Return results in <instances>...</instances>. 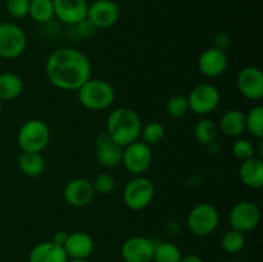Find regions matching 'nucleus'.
Masks as SVG:
<instances>
[{"label": "nucleus", "instance_id": "obj_6", "mask_svg": "<svg viewBox=\"0 0 263 262\" xmlns=\"http://www.w3.org/2000/svg\"><path fill=\"white\" fill-rule=\"evenodd\" d=\"M220 223V213L211 203H198L190 210L186 226L195 236H208L216 231Z\"/></svg>", "mask_w": 263, "mask_h": 262}, {"label": "nucleus", "instance_id": "obj_26", "mask_svg": "<svg viewBox=\"0 0 263 262\" xmlns=\"http://www.w3.org/2000/svg\"><path fill=\"white\" fill-rule=\"evenodd\" d=\"M28 15L37 23L50 22L55 17L53 0H31Z\"/></svg>", "mask_w": 263, "mask_h": 262}, {"label": "nucleus", "instance_id": "obj_25", "mask_svg": "<svg viewBox=\"0 0 263 262\" xmlns=\"http://www.w3.org/2000/svg\"><path fill=\"white\" fill-rule=\"evenodd\" d=\"M181 258V249L172 241H161L154 244L152 262H180Z\"/></svg>", "mask_w": 263, "mask_h": 262}, {"label": "nucleus", "instance_id": "obj_10", "mask_svg": "<svg viewBox=\"0 0 263 262\" xmlns=\"http://www.w3.org/2000/svg\"><path fill=\"white\" fill-rule=\"evenodd\" d=\"M261 221V210L252 200L238 202L229 213L230 229L246 234L254 230Z\"/></svg>", "mask_w": 263, "mask_h": 262}, {"label": "nucleus", "instance_id": "obj_20", "mask_svg": "<svg viewBox=\"0 0 263 262\" xmlns=\"http://www.w3.org/2000/svg\"><path fill=\"white\" fill-rule=\"evenodd\" d=\"M239 179L251 189H261L263 186V161L259 157L241 161L239 166Z\"/></svg>", "mask_w": 263, "mask_h": 262}, {"label": "nucleus", "instance_id": "obj_30", "mask_svg": "<svg viewBox=\"0 0 263 262\" xmlns=\"http://www.w3.org/2000/svg\"><path fill=\"white\" fill-rule=\"evenodd\" d=\"M189 112L187 98L184 95H174L166 103V113L171 118H182Z\"/></svg>", "mask_w": 263, "mask_h": 262}, {"label": "nucleus", "instance_id": "obj_34", "mask_svg": "<svg viewBox=\"0 0 263 262\" xmlns=\"http://www.w3.org/2000/svg\"><path fill=\"white\" fill-rule=\"evenodd\" d=\"M74 31H76V35L79 36L80 39H84V40H89V39H92L98 32V28L89 18H84L82 21H80L79 23H76L74 26Z\"/></svg>", "mask_w": 263, "mask_h": 262}, {"label": "nucleus", "instance_id": "obj_41", "mask_svg": "<svg viewBox=\"0 0 263 262\" xmlns=\"http://www.w3.org/2000/svg\"><path fill=\"white\" fill-rule=\"evenodd\" d=\"M0 2H5V0H0Z\"/></svg>", "mask_w": 263, "mask_h": 262}, {"label": "nucleus", "instance_id": "obj_28", "mask_svg": "<svg viewBox=\"0 0 263 262\" xmlns=\"http://www.w3.org/2000/svg\"><path fill=\"white\" fill-rule=\"evenodd\" d=\"M221 247L229 254L239 253L246 247V234L234 230V229L225 231L221 238Z\"/></svg>", "mask_w": 263, "mask_h": 262}, {"label": "nucleus", "instance_id": "obj_5", "mask_svg": "<svg viewBox=\"0 0 263 262\" xmlns=\"http://www.w3.org/2000/svg\"><path fill=\"white\" fill-rule=\"evenodd\" d=\"M156 188L152 180L144 175L134 176L123 188L122 199L126 207L131 211H143L153 202Z\"/></svg>", "mask_w": 263, "mask_h": 262}, {"label": "nucleus", "instance_id": "obj_4", "mask_svg": "<svg viewBox=\"0 0 263 262\" xmlns=\"http://www.w3.org/2000/svg\"><path fill=\"white\" fill-rule=\"evenodd\" d=\"M50 127L43 120L32 118L23 123L17 133V144L22 152L41 153L50 143Z\"/></svg>", "mask_w": 263, "mask_h": 262}, {"label": "nucleus", "instance_id": "obj_15", "mask_svg": "<svg viewBox=\"0 0 263 262\" xmlns=\"http://www.w3.org/2000/svg\"><path fill=\"white\" fill-rule=\"evenodd\" d=\"M95 146H97L95 149L97 161L100 166L105 167V169H115V167L120 166L122 162L123 148L116 144L105 131L98 134Z\"/></svg>", "mask_w": 263, "mask_h": 262}, {"label": "nucleus", "instance_id": "obj_12", "mask_svg": "<svg viewBox=\"0 0 263 262\" xmlns=\"http://www.w3.org/2000/svg\"><path fill=\"white\" fill-rule=\"evenodd\" d=\"M154 244L156 243L146 236H130L121 246V257L125 262H152Z\"/></svg>", "mask_w": 263, "mask_h": 262}, {"label": "nucleus", "instance_id": "obj_9", "mask_svg": "<svg viewBox=\"0 0 263 262\" xmlns=\"http://www.w3.org/2000/svg\"><path fill=\"white\" fill-rule=\"evenodd\" d=\"M186 98L189 110L198 116H207L217 109L220 105L221 94L215 85L204 82L193 87Z\"/></svg>", "mask_w": 263, "mask_h": 262}, {"label": "nucleus", "instance_id": "obj_13", "mask_svg": "<svg viewBox=\"0 0 263 262\" xmlns=\"http://www.w3.org/2000/svg\"><path fill=\"white\" fill-rule=\"evenodd\" d=\"M95 192L90 180L85 177H74L69 180L63 189L66 203L74 208H84L94 200Z\"/></svg>", "mask_w": 263, "mask_h": 262}, {"label": "nucleus", "instance_id": "obj_21", "mask_svg": "<svg viewBox=\"0 0 263 262\" xmlns=\"http://www.w3.org/2000/svg\"><path fill=\"white\" fill-rule=\"evenodd\" d=\"M218 131L229 138H238L246 131V113L240 109H229L218 122Z\"/></svg>", "mask_w": 263, "mask_h": 262}, {"label": "nucleus", "instance_id": "obj_11", "mask_svg": "<svg viewBox=\"0 0 263 262\" xmlns=\"http://www.w3.org/2000/svg\"><path fill=\"white\" fill-rule=\"evenodd\" d=\"M120 7L113 0H94L87 8V18L97 26L98 30H107L118 22Z\"/></svg>", "mask_w": 263, "mask_h": 262}, {"label": "nucleus", "instance_id": "obj_37", "mask_svg": "<svg viewBox=\"0 0 263 262\" xmlns=\"http://www.w3.org/2000/svg\"><path fill=\"white\" fill-rule=\"evenodd\" d=\"M180 262H204L202 257L197 256V254H187V256H182Z\"/></svg>", "mask_w": 263, "mask_h": 262}, {"label": "nucleus", "instance_id": "obj_38", "mask_svg": "<svg viewBox=\"0 0 263 262\" xmlns=\"http://www.w3.org/2000/svg\"><path fill=\"white\" fill-rule=\"evenodd\" d=\"M67 262H90L89 259H69Z\"/></svg>", "mask_w": 263, "mask_h": 262}, {"label": "nucleus", "instance_id": "obj_24", "mask_svg": "<svg viewBox=\"0 0 263 262\" xmlns=\"http://www.w3.org/2000/svg\"><path fill=\"white\" fill-rule=\"evenodd\" d=\"M218 136V126L210 118L198 121L194 126V138L202 145H211Z\"/></svg>", "mask_w": 263, "mask_h": 262}, {"label": "nucleus", "instance_id": "obj_2", "mask_svg": "<svg viewBox=\"0 0 263 262\" xmlns=\"http://www.w3.org/2000/svg\"><path fill=\"white\" fill-rule=\"evenodd\" d=\"M141 127L143 122L135 110L128 107H118L108 116L105 133L116 144L125 148L140 139Z\"/></svg>", "mask_w": 263, "mask_h": 262}, {"label": "nucleus", "instance_id": "obj_3", "mask_svg": "<svg viewBox=\"0 0 263 262\" xmlns=\"http://www.w3.org/2000/svg\"><path fill=\"white\" fill-rule=\"evenodd\" d=\"M80 104L92 112L105 110L115 103L116 91L112 85L102 79H89L79 90Z\"/></svg>", "mask_w": 263, "mask_h": 262}, {"label": "nucleus", "instance_id": "obj_39", "mask_svg": "<svg viewBox=\"0 0 263 262\" xmlns=\"http://www.w3.org/2000/svg\"><path fill=\"white\" fill-rule=\"evenodd\" d=\"M222 262H243V261H239V259H226V261Z\"/></svg>", "mask_w": 263, "mask_h": 262}, {"label": "nucleus", "instance_id": "obj_1", "mask_svg": "<svg viewBox=\"0 0 263 262\" xmlns=\"http://www.w3.org/2000/svg\"><path fill=\"white\" fill-rule=\"evenodd\" d=\"M49 82L63 91H77L91 79L89 57L74 48H59L49 55L45 63Z\"/></svg>", "mask_w": 263, "mask_h": 262}, {"label": "nucleus", "instance_id": "obj_16", "mask_svg": "<svg viewBox=\"0 0 263 262\" xmlns=\"http://www.w3.org/2000/svg\"><path fill=\"white\" fill-rule=\"evenodd\" d=\"M229 58L226 51L216 48H208L198 58V69L205 77H218L228 69Z\"/></svg>", "mask_w": 263, "mask_h": 262}, {"label": "nucleus", "instance_id": "obj_29", "mask_svg": "<svg viewBox=\"0 0 263 262\" xmlns=\"http://www.w3.org/2000/svg\"><path fill=\"white\" fill-rule=\"evenodd\" d=\"M164 135H166V128L158 121H151L146 125L141 127L140 140L143 143L148 144L149 146L157 145L163 140Z\"/></svg>", "mask_w": 263, "mask_h": 262}, {"label": "nucleus", "instance_id": "obj_14", "mask_svg": "<svg viewBox=\"0 0 263 262\" xmlns=\"http://www.w3.org/2000/svg\"><path fill=\"white\" fill-rule=\"evenodd\" d=\"M236 87L248 100H259L263 97V73L256 66L243 67L236 76Z\"/></svg>", "mask_w": 263, "mask_h": 262}, {"label": "nucleus", "instance_id": "obj_19", "mask_svg": "<svg viewBox=\"0 0 263 262\" xmlns=\"http://www.w3.org/2000/svg\"><path fill=\"white\" fill-rule=\"evenodd\" d=\"M68 256L62 246L53 240L36 244L28 254V262H67Z\"/></svg>", "mask_w": 263, "mask_h": 262}, {"label": "nucleus", "instance_id": "obj_40", "mask_svg": "<svg viewBox=\"0 0 263 262\" xmlns=\"http://www.w3.org/2000/svg\"><path fill=\"white\" fill-rule=\"evenodd\" d=\"M2 113H3V102L0 100V117H2Z\"/></svg>", "mask_w": 263, "mask_h": 262}, {"label": "nucleus", "instance_id": "obj_33", "mask_svg": "<svg viewBox=\"0 0 263 262\" xmlns=\"http://www.w3.org/2000/svg\"><path fill=\"white\" fill-rule=\"evenodd\" d=\"M31 0H5L8 14L15 20H23L28 15Z\"/></svg>", "mask_w": 263, "mask_h": 262}, {"label": "nucleus", "instance_id": "obj_8", "mask_svg": "<svg viewBox=\"0 0 263 262\" xmlns=\"http://www.w3.org/2000/svg\"><path fill=\"white\" fill-rule=\"evenodd\" d=\"M152 162H153L152 146L143 143L140 139L123 148L121 163L123 164L126 171L130 172L134 176H140L145 174L151 169Z\"/></svg>", "mask_w": 263, "mask_h": 262}, {"label": "nucleus", "instance_id": "obj_27", "mask_svg": "<svg viewBox=\"0 0 263 262\" xmlns=\"http://www.w3.org/2000/svg\"><path fill=\"white\" fill-rule=\"evenodd\" d=\"M246 130L253 138L263 139V107L261 104L254 105L246 113Z\"/></svg>", "mask_w": 263, "mask_h": 262}, {"label": "nucleus", "instance_id": "obj_7", "mask_svg": "<svg viewBox=\"0 0 263 262\" xmlns=\"http://www.w3.org/2000/svg\"><path fill=\"white\" fill-rule=\"evenodd\" d=\"M27 48V36L18 25L0 23V59H17Z\"/></svg>", "mask_w": 263, "mask_h": 262}, {"label": "nucleus", "instance_id": "obj_35", "mask_svg": "<svg viewBox=\"0 0 263 262\" xmlns=\"http://www.w3.org/2000/svg\"><path fill=\"white\" fill-rule=\"evenodd\" d=\"M231 45V36L226 32H218L213 38V48L226 51Z\"/></svg>", "mask_w": 263, "mask_h": 262}, {"label": "nucleus", "instance_id": "obj_22", "mask_svg": "<svg viewBox=\"0 0 263 262\" xmlns=\"http://www.w3.org/2000/svg\"><path fill=\"white\" fill-rule=\"evenodd\" d=\"M25 85L22 79L13 72H2L0 73V100L12 102L21 97Z\"/></svg>", "mask_w": 263, "mask_h": 262}, {"label": "nucleus", "instance_id": "obj_36", "mask_svg": "<svg viewBox=\"0 0 263 262\" xmlns=\"http://www.w3.org/2000/svg\"><path fill=\"white\" fill-rule=\"evenodd\" d=\"M67 238H68V233H67V231H63V230H59L54 234V236L51 240H53L54 243H57V244H59V246L63 247L64 243H66Z\"/></svg>", "mask_w": 263, "mask_h": 262}, {"label": "nucleus", "instance_id": "obj_32", "mask_svg": "<svg viewBox=\"0 0 263 262\" xmlns=\"http://www.w3.org/2000/svg\"><path fill=\"white\" fill-rule=\"evenodd\" d=\"M91 184H92V188H94L95 194L108 195L115 190L116 180L110 174L103 172V174L97 175V176L94 177Z\"/></svg>", "mask_w": 263, "mask_h": 262}, {"label": "nucleus", "instance_id": "obj_31", "mask_svg": "<svg viewBox=\"0 0 263 262\" xmlns=\"http://www.w3.org/2000/svg\"><path fill=\"white\" fill-rule=\"evenodd\" d=\"M231 151H233L234 157L239 161H246L256 156V146L249 139L239 138L238 140L234 141Z\"/></svg>", "mask_w": 263, "mask_h": 262}, {"label": "nucleus", "instance_id": "obj_18", "mask_svg": "<svg viewBox=\"0 0 263 262\" xmlns=\"http://www.w3.org/2000/svg\"><path fill=\"white\" fill-rule=\"evenodd\" d=\"M63 248L69 259H89L95 249V243L91 235L85 231H73L68 233Z\"/></svg>", "mask_w": 263, "mask_h": 262}, {"label": "nucleus", "instance_id": "obj_23", "mask_svg": "<svg viewBox=\"0 0 263 262\" xmlns=\"http://www.w3.org/2000/svg\"><path fill=\"white\" fill-rule=\"evenodd\" d=\"M18 169L25 176L37 177L45 171V159L41 153H30V152H22L18 157Z\"/></svg>", "mask_w": 263, "mask_h": 262}, {"label": "nucleus", "instance_id": "obj_17", "mask_svg": "<svg viewBox=\"0 0 263 262\" xmlns=\"http://www.w3.org/2000/svg\"><path fill=\"white\" fill-rule=\"evenodd\" d=\"M54 15L62 23L74 26L87 17V0H53Z\"/></svg>", "mask_w": 263, "mask_h": 262}]
</instances>
